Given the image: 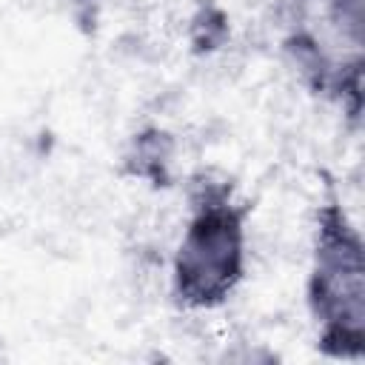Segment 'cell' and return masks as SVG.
Returning <instances> with one entry per match:
<instances>
[{"mask_svg":"<svg viewBox=\"0 0 365 365\" xmlns=\"http://www.w3.org/2000/svg\"><path fill=\"white\" fill-rule=\"evenodd\" d=\"M245 217L225 180H202L191 191V217L171 262V291L194 311L220 308L245 277Z\"/></svg>","mask_w":365,"mask_h":365,"instance_id":"cell-2","label":"cell"},{"mask_svg":"<svg viewBox=\"0 0 365 365\" xmlns=\"http://www.w3.org/2000/svg\"><path fill=\"white\" fill-rule=\"evenodd\" d=\"M228 34V20L217 6H202L194 20H191V40L197 51H211L217 48Z\"/></svg>","mask_w":365,"mask_h":365,"instance_id":"cell-5","label":"cell"},{"mask_svg":"<svg viewBox=\"0 0 365 365\" xmlns=\"http://www.w3.org/2000/svg\"><path fill=\"white\" fill-rule=\"evenodd\" d=\"M174 154H177V143L174 137L160 128V125H148L131 134L125 151H123V171L134 180H143L154 188H165L171 185V171H174Z\"/></svg>","mask_w":365,"mask_h":365,"instance_id":"cell-3","label":"cell"},{"mask_svg":"<svg viewBox=\"0 0 365 365\" xmlns=\"http://www.w3.org/2000/svg\"><path fill=\"white\" fill-rule=\"evenodd\" d=\"M74 3H80V6H91V3H97V0H74Z\"/></svg>","mask_w":365,"mask_h":365,"instance_id":"cell-6","label":"cell"},{"mask_svg":"<svg viewBox=\"0 0 365 365\" xmlns=\"http://www.w3.org/2000/svg\"><path fill=\"white\" fill-rule=\"evenodd\" d=\"M325 20L354 54H362L365 31V0H325Z\"/></svg>","mask_w":365,"mask_h":365,"instance_id":"cell-4","label":"cell"},{"mask_svg":"<svg viewBox=\"0 0 365 365\" xmlns=\"http://www.w3.org/2000/svg\"><path fill=\"white\" fill-rule=\"evenodd\" d=\"M305 299L319 328L317 348L331 359L359 362L365 354V245L334 200L317 211Z\"/></svg>","mask_w":365,"mask_h":365,"instance_id":"cell-1","label":"cell"}]
</instances>
